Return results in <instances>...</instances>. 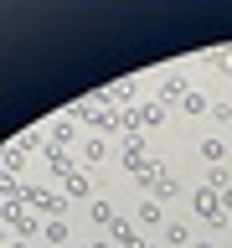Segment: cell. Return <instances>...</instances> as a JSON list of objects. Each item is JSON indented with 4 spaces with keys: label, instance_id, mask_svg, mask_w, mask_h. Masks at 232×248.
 <instances>
[{
    "label": "cell",
    "instance_id": "cell-1",
    "mask_svg": "<svg viewBox=\"0 0 232 248\" xmlns=\"http://www.w3.org/2000/svg\"><path fill=\"white\" fill-rule=\"evenodd\" d=\"M88 248H98V243H88Z\"/></svg>",
    "mask_w": 232,
    "mask_h": 248
}]
</instances>
